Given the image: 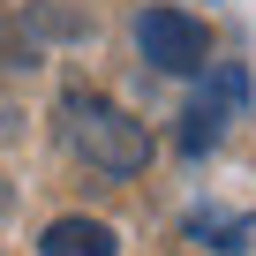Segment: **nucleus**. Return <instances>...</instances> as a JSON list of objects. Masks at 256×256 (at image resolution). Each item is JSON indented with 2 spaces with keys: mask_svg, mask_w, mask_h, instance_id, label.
<instances>
[{
  "mask_svg": "<svg viewBox=\"0 0 256 256\" xmlns=\"http://www.w3.org/2000/svg\"><path fill=\"white\" fill-rule=\"evenodd\" d=\"M68 144L98 166V174H113V181H128V174H144L151 166V128L136 120V113H120L113 98H90V90H68Z\"/></svg>",
  "mask_w": 256,
  "mask_h": 256,
  "instance_id": "1",
  "label": "nucleus"
},
{
  "mask_svg": "<svg viewBox=\"0 0 256 256\" xmlns=\"http://www.w3.org/2000/svg\"><path fill=\"white\" fill-rule=\"evenodd\" d=\"M136 46H144V60L166 68V76H196V68L211 60V30H204L196 16H181V8H144V16H136Z\"/></svg>",
  "mask_w": 256,
  "mask_h": 256,
  "instance_id": "2",
  "label": "nucleus"
},
{
  "mask_svg": "<svg viewBox=\"0 0 256 256\" xmlns=\"http://www.w3.org/2000/svg\"><path fill=\"white\" fill-rule=\"evenodd\" d=\"M218 128H226V106H218V98L188 106V128H181V151H204V144H218Z\"/></svg>",
  "mask_w": 256,
  "mask_h": 256,
  "instance_id": "4",
  "label": "nucleus"
},
{
  "mask_svg": "<svg viewBox=\"0 0 256 256\" xmlns=\"http://www.w3.org/2000/svg\"><path fill=\"white\" fill-rule=\"evenodd\" d=\"M188 234H196V241H211V248H241V241H234V234H241V218H234V211H218V218L204 211V218H188Z\"/></svg>",
  "mask_w": 256,
  "mask_h": 256,
  "instance_id": "5",
  "label": "nucleus"
},
{
  "mask_svg": "<svg viewBox=\"0 0 256 256\" xmlns=\"http://www.w3.org/2000/svg\"><path fill=\"white\" fill-rule=\"evenodd\" d=\"M0 204H8V196H0Z\"/></svg>",
  "mask_w": 256,
  "mask_h": 256,
  "instance_id": "6",
  "label": "nucleus"
},
{
  "mask_svg": "<svg viewBox=\"0 0 256 256\" xmlns=\"http://www.w3.org/2000/svg\"><path fill=\"white\" fill-rule=\"evenodd\" d=\"M38 248H46V256H120V234H113L106 218H53Z\"/></svg>",
  "mask_w": 256,
  "mask_h": 256,
  "instance_id": "3",
  "label": "nucleus"
}]
</instances>
